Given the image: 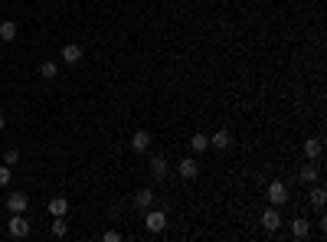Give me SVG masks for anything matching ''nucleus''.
<instances>
[{
	"label": "nucleus",
	"mask_w": 327,
	"mask_h": 242,
	"mask_svg": "<svg viewBox=\"0 0 327 242\" xmlns=\"http://www.w3.org/2000/svg\"><path fill=\"white\" fill-rule=\"evenodd\" d=\"M144 226H147V232H164L167 229V213L147 206V210H144Z\"/></svg>",
	"instance_id": "f257e3e1"
},
{
	"label": "nucleus",
	"mask_w": 327,
	"mask_h": 242,
	"mask_svg": "<svg viewBox=\"0 0 327 242\" xmlns=\"http://www.w3.org/2000/svg\"><path fill=\"white\" fill-rule=\"evenodd\" d=\"M7 229H10L13 239H26L30 236V219H23V213H13V219L7 222Z\"/></svg>",
	"instance_id": "f03ea898"
},
{
	"label": "nucleus",
	"mask_w": 327,
	"mask_h": 242,
	"mask_svg": "<svg viewBox=\"0 0 327 242\" xmlns=\"http://www.w3.org/2000/svg\"><path fill=\"white\" fill-rule=\"evenodd\" d=\"M268 203H272V206L288 203V187L281 183V180H272V183H268Z\"/></svg>",
	"instance_id": "7ed1b4c3"
},
{
	"label": "nucleus",
	"mask_w": 327,
	"mask_h": 242,
	"mask_svg": "<svg viewBox=\"0 0 327 242\" xmlns=\"http://www.w3.org/2000/svg\"><path fill=\"white\" fill-rule=\"evenodd\" d=\"M262 226H265V232H278V229H281V213H278V206H268V210L262 213Z\"/></svg>",
	"instance_id": "20e7f679"
},
{
	"label": "nucleus",
	"mask_w": 327,
	"mask_h": 242,
	"mask_svg": "<svg viewBox=\"0 0 327 242\" xmlns=\"http://www.w3.org/2000/svg\"><path fill=\"white\" fill-rule=\"evenodd\" d=\"M26 206H30V196H26L23 190L7 196V210H10V213H26Z\"/></svg>",
	"instance_id": "39448f33"
},
{
	"label": "nucleus",
	"mask_w": 327,
	"mask_h": 242,
	"mask_svg": "<svg viewBox=\"0 0 327 242\" xmlns=\"http://www.w3.org/2000/svg\"><path fill=\"white\" fill-rule=\"evenodd\" d=\"M177 170H180L183 180H193V177L200 174V164H197V157H183L180 164H177Z\"/></svg>",
	"instance_id": "423d86ee"
},
{
	"label": "nucleus",
	"mask_w": 327,
	"mask_h": 242,
	"mask_svg": "<svg viewBox=\"0 0 327 242\" xmlns=\"http://www.w3.org/2000/svg\"><path fill=\"white\" fill-rule=\"evenodd\" d=\"M131 147H134L138 154L151 151V131H134V134H131Z\"/></svg>",
	"instance_id": "0eeeda50"
},
{
	"label": "nucleus",
	"mask_w": 327,
	"mask_h": 242,
	"mask_svg": "<svg viewBox=\"0 0 327 242\" xmlns=\"http://www.w3.org/2000/svg\"><path fill=\"white\" fill-rule=\"evenodd\" d=\"M63 62L79 66V62H82V46H79V43H66V46H63Z\"/></svg>",
	"instance_id": "6e6552de"
},
{
	"label": "nucleus",
	"mask_w": 327,
	"mask_h": 242,
	"mask_svg": "<svg viewBox=\"0 0 327 242\" xmlns=\"http://www.w3.org/2000/svg\"><path fill=\"white\" fill-rule=\"evenodd\" d=\"M291 236H295V239H307V236H311V222H307L304 216L291 219Z\"/></svg>",
	"instance_id": "1a4fd4ad"
},
{
	"label": "nucleus",
	"mask_w": 327,
	"mask_h": 242,
	"mask_svg": "<svg viewBox=\"0 0 327 242\" xmlns=\"http://www.w3.org/2000/svg\"><path fill=\"white\" fill-rule=\"evenodd\" d=\"M209 147H216V151H229V147H233V138H229V131H216L213 138H209Z\"/></svg>",
	"instance_id": "9d476101"
},
{
	"label": "nucleus",
	"mask_w": 327,
	"mask_h": 242,
	"mask_svg": "<svg viewBox=\"0 0 327 242\" xmlns=\"http://www.w3.org/2000/svg\"><path fill=\"white\" fill-rule=\"evenodd\" d=\"M321 151H324L321 138H307V141H304V157H307V160H317V157H321Z\"/></svg>",
	"instance_id": "9b49d317"
},
{
	"label": "nucleus",
	"mask_w": 327,
	"mask_h": 242,
	"mask_svg": "<svg viewBox=\"0 0 327 242\" xmlns=\"http://www.w3.org/2000/svg\"><path fill=\"white\" fill-rule=\"evenodd\" d=\"M66 213H69V200H66V196L49 200V216H66Z\"/></svg>",
	"instance_id": "f8f14e48"
},
{
	"label": "nucleus",
	"mask_w": 327,
	"mask_h": 242,
	"mask_svg": "<svg viewBox=\"0 0 327 242\" xmlns=\"http://www.w3.org/2000/svg\"><path fill=\"white\" fill-rule=\"evenodd\" d=\"M206 147H209V138H206L203 131H197V134L190 138V151H193V154H203Z\"/></svg>",
	"instance_id": "ddd939ff"
},
{
	"label": "nucleus",
	"mask_w": 327,
	"mask_h": 242,
	"mask_svg": "<svg viewBox=\"0 0 327 242\" xmlns=\"http://www.w3.org/2000/svg\"><path fill=\"white\" fill-rule=\"evenodd\" d=\"M0 40H4V43H13V40H16V23H13V20H4V23H0Z\"/></svg>",
	"instance_id": "4468645a"
},
{
	"label": "nucleus",
	"mask_w": 327,
	"mask_h": 242,
	"mask_svg": "<svg viewBox=\"0 0 327 242\" xmlns=\"http://www.w3.org/2000/svg\"><path fill=\"white\" fill-rule=\"evenodd\" d=\"M134 203L141 206V210L154 206V190H147V187H144V190H138V193H134Z\"/></svg>",
	"instance_id": "2eb2a0df"
},
{
	"label": "nucleus",
	"mask_w": 327,
	"mask_h": 242,
	"mask_svg": "<svg viewBox=\"0 0 327 242\" xmlns=\"http://www.w3.org/2000/svg\"><path fill=\"white\" fill-rule=\"evenodd\" d=\"M151 174L154 177H167V157H161V154L151 157Z\"/></svg>",
	"instance_id": "dca6fc26"
},
{
	"label": "nucleus",
	"mask_w": 327,
	"mask_h": 242,
	"mask_svg": "<svg viewBox=\"0 0 327 242\" xmlns=\"http://www.w3.org/2000/svg\"><path fill=\"white\" fill-rule=\"evenodd\" d=\"M69 232V222H66V216H52V236L56 239H63Z\"/></svg>",
	"instance_id": "f3484780"
},
{
	"label": "nucleus",
	"mask_w": 327,
	"mask_h": 242,
	"mask_svg": "<svg viewBox=\"0 0 327 242\" xmlns=\"http://www.w3.org/2000/svg\"><path fill=\"white\" fill-rule=\"evenodd\" d=\"M40 76L49 82V79H56V76H59V66H56V62H43V66H40Z\"/></svg>",
	"instance_id": "a211bd4d"
},
{
	"label": "nucleus",
	"mask_w": 327,
	"mask_h": 242,
	"mask_svg": "<svg viewBox=\"0 0 327 242\" xmlns=\"http://www.w3.org/2000/svg\"><path fill=\"white\" fill-rule=\"evenodd\" d=\"M311 200H314V206H324V203H327V190H324V187H314V190H311Z\"/></svg>",
	"instance_id": "6ab92c4d"
},
{
	"label": "nucleus",
	"mask_w": 327,
	"mask_h": 242,
	"mask_svg": "<svg viewBox=\"0 0 327 242\" xmlns=\"http://www.w3.org/2000/svg\"><path fill=\"white\" fill-rule=\"evenodd\" d=\"M4 164H7V167L20 164V151H16V147H10V151H4Z\"/></svg>",
	"instance_id": "aec40b11"
},
{
	"label": "nucleus",
	"mask_w": 327,
	"mask_h": 242,
	"mask_svg": "<svg viewBox=\"0 0 327 242\" xmlns=\"http://www.w3.org/2000/svg\"><path fill=\"white\" fill-rule=\"evenodd\" d=\"M301 180H304V183H314V180H317V167H311V164L301 167Z\"/></svg>",
	"instance_id": "412c9836"
},
{
	"label": "nucleus",
	"mask_w": 327,
	"mask_h": 242,
	"mask_svg": "<svg viewBox=\"0 0 327 242\" xmlns=\"http://www.w3.org/2000/svg\"><path fill=\"white\" fill-rule=\"evenodd\" d=\"M102 239H105V242H121V232H118V229H108Z\"/></svg>",
	"instance_id": "4be33fe9"
},
{
	"label": "nucleus",
	"mask_w": 327,
	"mask_h": 242,
	"mask_svg": "<svg viewBox=\"0 0 327 242\" xmlns=\"http://www.w3.org/2000/svg\"><path fill=\"white\" fill-rule=\"evenodd\" d=\"M7 183H10V167H0V187H7Z\"/></svg>",
	"instance_id": "5701e85b"
},
{
	"label": "nucleus",
	"mask_w": 327,
	"mask_h": 242,
	"mask_svg": "<svg viewBox=\"0 0 327 242\" xmlns=\"http://www.w3.org/2000/svg\"><path fill=\"white\" fill-rule=\"evenodd\" d=\"M7 128V118H4V115H0V131H4Z\"/></svg>",
	"instance_id": "b1692460"
}]
</instances>
